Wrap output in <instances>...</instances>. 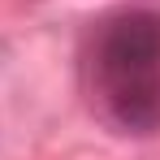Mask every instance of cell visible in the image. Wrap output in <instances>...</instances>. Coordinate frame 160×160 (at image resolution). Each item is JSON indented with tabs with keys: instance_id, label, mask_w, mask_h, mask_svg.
Returning a JSON list of instances; mask_svg holds the SVG:
<instances>
[{
	"instance_id": "6da1fadb",
	"label": "cell",
	"mask_w": 160,
	"mask_h": 160,
	"mask_svg": "<svg viewBox=\"0 0 160 160\" xmlns=\"http://www.w3.org/2000/svg\"><path fill=\"white\" fill-rule=\"evenodd\" d=\"M82 82L95 117L117 134H160V9H117L82 48Z\"/></svg>"
}]
</instances>
